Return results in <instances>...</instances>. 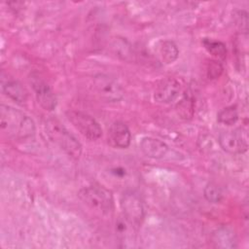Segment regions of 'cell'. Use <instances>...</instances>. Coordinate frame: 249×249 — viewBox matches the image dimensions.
<instances>
[{
  "label": "cell",
  "instance_id": "8992f818",
  "mask_svg": "<svg viewBox=\"0 0 249 249\" xmlns=\"http://www.w3.org/2000/svg\"><path fill=\"white\" fill-rule=\"evenodd\" d=\"M218 141L221 148L229 154H243L248 149L247 132L243 128L222 131Z\"/></svg>",
  "mask_w": 249,
  "mask_h": 249
},
{
  "label": "cell",
  "instance_id": "52a82bcc",
  "mask_svg": "<svg viewBox=\"0 0 249 249\" xmlns=\"http://www.w3.org/2000/svg\"><path fill=\"white\" fill-rule=\"evenodd\" d=\"M121 207L125 220L131 224L138 226L145 217L143 203L140 197L133 192H125L121 197Z\"/></svg>",
  "mask_w": 249,
  "mask_h": 249
},
{
  "label": "cell",
  "instance_id": "4fadbf2b",
  "mask_svg": "<svg viewBox=\"0 0 249 249\" xmlns=\"http://www.w3.org/2000/svg\"><path fill=\"white\" fill-rule=\"evenodd\" d=\"M213 242L219 248H235L237 246V239L234 231L229 227H221L216 230L212 236Z\"/></svg>",
  "mask_w": 249,
  "mask_h": 249
},
{
  "label": "cell",
  "instance_id": "7c38bea8",
  "mask_svg": "<svg viewBox=\"0 0 249 249\" xmlns=\"http://www.w3.org/2000/svg\"><path fill=\"white\" fill-rule=\"evenodd\" d=\"M3 92L18 104H24L27 100V91L24 87L17 80L9 79L2 83Z\"/></svg>",
  "mask_w": 249,
  "mask_h": 249
},
{
  "label": "cell",
  "instance_id": "ac0fdd59",
  "mask_svg": "<svg viewBox=\"0 0 249 249\" xmlns=\"http://www.w3.org/2000/svg\"><path fill=\"white\" fill-rule=\"evenodd\" d=\"M203 195L206 200L210 203H220L223 199V193L221 189L214 183H208L204 187Z\"/></svg>",
  "mask_w": 249,
  "mask_h": 249
},
{
  "label": "cell",
  "instance_id": "30bf717a",
  "mask_svg": "<svg viewBox=\"0 0 249 249\" xmlns=\"http://www.w3.org/2000/svg\"><path fill=\"white\" fill-rule=\"evenodd\" d=\"M108 140L116 148H127L130 145L131 140V134L128 126L124 122H114L108 131Z\"/></svg>",
  "mask_w": 249,
  "mask_h": 249
},
{
  "label": "cell",
  "instance_id": "8fae6325",
  "mask_svg": "<svg viewBox=\"0 0 249 249\" xmlns=\"http://www.w3.org/2000/svg\"><path fill=\"white\" fill-rule=\"evenodd\" d=\"M142 153L151 159H162L168 152V146L161 140L154 137H144L140 141Z\"/></svg>",
  "mask_w": 249,
  "mask_h": 249
},
{
  "label": "cell",
  "instance_id": "d6986e66",
  "mask_svg": "<svg viewBox=\"0 0 249 249\" xmlns=\"http://www.w3.org/2000/svg\"><path fill=\"white\" fill-rule=\"evenodd\" d=\"M223 65L218 60H210L207 65V77L209 79H217L223 73Z\"/></svg>",
  "mask_w": 249,
  "mask_h": 249
},
{
  "label": "cell",
  "instance_id": "7a4b0ae2",
  "mask_svg": "<svg viewBox=\"0 0 249 249\" xmlns=\"http://www.w3.org/2000/svg\"><path fill=\"white\" fill-rule=\"evenodd\" d=\"M49 138L58 145L67 155L79 159L82 154V144L56 119H49L45 124Z\"/></svg>",
  "mask_w": 249,
  "mask_h": 249
},
{
  "label": "cell",
  "instance_id": "5bb4252c",
  "mask_svg": "<svg viewBox=\"0 0 249 249\" xmlns=\"http://www.w3.org/2000/svg\"><path fill=\"white\" fill-rule=\"evenodd\" d=\"M158 53L161 61L166 64L174 62L179 55V50L177 45L170 40L160 41L158 45Z\"/></svg>",
  "mask_w": 249,
  "mask_h": 249
},
{
  "label": "cell",
  "instance_id": "5b68a950",
  "mask_svg": "<svg viewBox=\"0 0 249 249\" xmlns=\"http://www.w3.org/2000/svg\"><path fill=\"white\" fill-rule=\"evenodd\" d=\"M93 87L99 97L106 102H119L124 95L122 86L106 74H96L93 77Z\"/></svg>",
  "mask_w": 249,
  "mask_h": 249
},
{
  "label": "cell",
  "instance_id": "9c48e42d",
  "mask_svg": "<svg viewBox=\"0 0 249 249\" xmlns=\"http://www.w3.org/2000/svg\"><path fill=\"white\" fill-rule=\"evenodd\" d=\"M31 84L41 107L47 111L53 110L56 107V97L49 85L38 77H32Z\"/></svg>",
  "mask_w": 249,
  "mask_h": 249
},
{
  "label": "cell",
  "instance_id": "277c9868",
  "mask_svg": "<svg viewBox=\"0 0 249 249\" xmlns=\"http://www.w3.org/2000/svg\"><path fill=\"white\" fill-rule=\"evenodd\" d=\"M66 117L86 138L93 141L102 135V128L99 123L90 115L82 111L71 110L66 112Z\"/></svg>",
  "mask_w": 249,
  "mask_h": 249
},
{
  "label": "cell",
  "instance_id": "3957f363",
  "mask_svg": "<svg viewBox=\"0 0 249 249\" xmlns=\"http://www.w3.org/2000/svg\"><path fill=\"white\" fill-rule=\"evenodd\" d=\"M78 196L93 210L108 214L114 209V196L112 192L100 184H90L82 188Z\"/></svg>",
  "mask_w": 249,
  "mask_h": 249
},
{
  "label": "cell",
  "instance_id": "9a60e30c",
  "mask_svg": "<svg viewBox=\"0 0 249 249\" xmlns=\"http://www.w3.org/2000/svg\"><path fill=\"white\" fill-rule=\"evenodd\" d=\"M205 50L213 56L219 59H225L227 56V47L226 45L218 40L205 38L202 41Z\"/></svg>",
  "mask_w": 249,
  "mask_h": 249
},
{
  "label": "cell",
  "instance_id": "6da1fadb",
  "mask_svg": "<svg viewBox=\"0 0 249 249\" xmlns=\"http://www.w3.org/2000/svg\"><path fill=\"white\" fill-rule=\"evenodd\" d=\"M1 131L9 138L28 140L35 136L36 127L33 120L23 112L9 105H0Z\"/></svg>",
  "mask_w": 249,
  "mask_h": 249
},
{
  "label": "cell",
  "instance_id": "2e32d148",
  "mask_svg": "<svg viewBox=\"0 0 249 249\" xmlns=\"http://www.w3.org/2000/svg\"><path fill=\"white\" fill-rule=\"evenodd\" d=\"M177 114L184 120H190L194 116V100L190 95L185 94L184 97L176 105Z\"/></svg>",
  "mask_w": 249,
  "mask_h": 249
},
{
  "label": "cell",
  "instance_id": "e0dca14e",
  "mask_svg": "<svg viewBox=\"0 0 249 249\" xmlns=\"http://www.w3.org/2000/svg\"><path fill=\"white\" fill-rule=\"evenodd\" d=\"M238 120V113L235 107L228 106L220 110L217 114V121L225 125H232Z\"/></svg>",
  "mask_w": 249,
  "mask_h": 249
},
{
  "label": "cell",
  "instance_id": "ba28073f",
  "mask_svg": "<svg viewBox=\"0 0 249 249\" xmlns=\"http://www.w3.org/2000/svg\"><path fill=\"white\" fill-rule=\"evenodd\" d=\"M181 92V85L174 78L162 80L156 88L154 99L159 103L168 104L175 101Z\"/></svg>",
  "mask_w": 249,
  "mask_h": 249
}]
</instances>
